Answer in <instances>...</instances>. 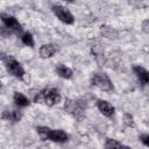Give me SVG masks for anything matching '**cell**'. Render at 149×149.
Listing matches in <instances>:
<instances>
[{
	"label": "cell",
	"instance_id": "1",
	"mask_svg": "<svg viewBox=\"0 0 149 149\" xmlns=\"http://www.w3.org/2000/svg\"><path fill=\"white\" fill-rule=\"evenodd\" d=\"M62 100L61 93L55 87H45L42 91L37 93V95L34 98L35 102L38 104H47L48 106H54L59 104Z\"/></svg>",
	"mask_w": 149,
	"mask_h": 149
},
{
	"label": "cell",
	"instance_id": "2",
	"mask_svg": "<svg viewBox=\"0 0 149 149\" xmlns=\"http://www.w3.org/2000/svg\"><path fill=\"white\" fill-rule=\"evenodd\" d=\"M2 62L5 63V66H6L7 71L12 76H14L15 78L21 79V80L24 79V77H26L27 73H26L22 64L19 61H16L13 56H7V57L2 56Z\"/></svg>",
	"mask_w": 149,
	"mask_h": 149
},
{
	"label": "cell",
	"instance_id": "3",
	"mask_svg": "<svg viewBox=\"0 0 149 149\" xmlns=\"http://www.w3.org/2000/svg\"><path fill=\"white\" fill-rule=\"evenodd\" d=\"M91 85L98 87L101 91H106V92H109V91L114 90V85H113L112 80L109 79V77L106 73H100V72L92 73Z\"/></svg>",
	"mask_w": 149,
	"mask_h": 149
},
{
	"label": "cell",
	"instance_id": "4",
	"mask_svg": "<svg viewBox=\"0 0 149 149\" xmlns=\"http://www.w3.org/2000/svg\"><path fill=\"white\" fill-rule=\"evenodd\" d=\"M51 10L61 22H63L65 24H72L74 22V16L69 10V8H66L62 5H52Z\"/></svg>",
	"mask_w": 149,
	"mask_h": 149
},
{
	"label": "cell",
	"instance_id": "5",
	"mask_svg": "<svg viewBox=\"0 0 149 149\" xmlns=\"http://www.w3.org/2000/svg\"><path fill=\"white\" fill-rule=\"evenodd\" d=\"M0 17H1V22H2V24H3L2 28L6 29L9 34H12V33L19 34V33L22 31V26H21V23L16 20V17H14V16H12V15H8V14H5V13H2V14L0 15Z\"/></svg>",
	"mask_w": 149,
	"mask_h": 149
},
{
	"label": "cell",
	"instance_id": "6",
	"mask_svg": "<svg viewBox=\"0 0 149 149\" xmlns=\"http://www.w3.org/2000/svg\"><path fill=\"white\" fill-rule=\"evenodd\" d=\"M64 108L69 113H71L73 116H76L77 119H80L84 114L85 105H83V102L80 100H66Z\"/></svg>",
	"mask_w": 149,
	"mask_h": 149
},
{
	"label": "cell",
	"instance_id": "7",
	"mask_svg": "<svg viewBox=\"0 0 149 149\" xmlns=\"http://www.w3.org/2000/svg\"><path fill=\"white\" fill-rule=\"evenodd\" d=\"M97 107L99 109V112L105 115L106 118H112L114 115V112H115V108L112 104H109L107 100H104V99H98L97 100Z\"/></svg>",
	"mask_w": 149,
	"mask_h": 149
},
{
	"label": "cell",
	"instance_id": "8",
	"mask_svg": "<svg viewBox=\"0 0 149 149\" xmlns=\"http://www.w3.org/2000/svg\"><path fill=\"white\" fill-rule=\"evenodd\" d=\"M133 71L142 85H149V71L141 65H134Z\"/></svg>",
	"mask_w": 149,
	"mask_h": 149
},
{
	"label": "cell",
	"instance_id": "9",
	"mask_svg": "<svg viewBox=\"0 0 149 149\" xmlns=\"http://www.w3.org/2000/svg\"><path fill=\"white\" fill-rule=\"evenodd\" d=\"M57 51V48L55 44L48 43V44H43L38 49V54L41 56V58H50L52 57Z\"/></svg>",
	"mask_w": 149,
	"mask_h": 149
},
{
	"label": "cell",
	"instance_id": "10",
	"mask_svg": "<svg viewBox=\"0 0 149 149\" xmlns=\"http://www.w3.org/2000/svg\"><path fill=\"white\" fill-rule=\"evenodd\" d=\"M69 140V135L62 130V129H51L50 133V141L56 142V143H64L68 142Z\"/></svg>",
	"mask_w": 149,
	"mask_h": 149
},
{
	"label": "cell",
	"instance_id": "11",
	"mask_svg": "<svg viewBox=\"0 0 149 149\" xmlns=\"http://www.w3.org/2000/svg\"><path fill=\"white\" fill-rule=\"evenodd\" d=\"M1 116H2L3 120H8V121H12V122H17V121L21 120L22 113L20 111H17V109H9V108H7V109H3Z\"/></svg>",
	"mask_w": 149,
	"mask_h": 149
},
{
	"label": "cell",
	"instance_id": "12",
	"mask_svg": "<svg viewBox=\"0 0 149 149\" xmlns=\"http://www.w3.org/2000/svg\"><path fill=\"white\" fill-rule=\"evenodd\" d=\"M13 101H14V104L19 108H24V107H28L30 105L29 99L23 93H21V92H14V94H13Z\"/></svg>",
	"mask_w": 149,
	"mask_h": 149
},
{
	"label": "cell",
	"instance_id": "13",
	"mask_svg": "<svg viewBox=\"0 0 149 149\" xmlns=\"http://www.w3.org/2000/svg\"><path fill=\"white\" fill-rule=\"evenodd\" d=\"M56 72L61 78H64V79H71L73 76L72 70L64 64H58L56 66Z\"/></svg>",
	"mask_w": 149,
	"mask_h": 149
},
{
	"label": "cell",
	"instance_id": "14",
	"mask_svg": "<svg viewBox=\"0 0 149 149\" xmlns=\"http://www.w3.org/2000/svg\"><path fill=\"white\" fill-rule=\"evenodd\" d=\"M36 132L40 136V139L42 141H47V140H50V133H51V129L47 126H38L36 128Z\"/></svg>",
	"mask_w": 149,
	"mask_h": 149
},
{
	"label": "cell",
	"instance_id": "15",
	"mask_svg": "<svg viewBox=\"0 0 149 149\" xmlns=\"http://www.w3.org/2000/svg\"><path fill=\"white\" fill-rule=\"evenodd\" d=\"M100 31H101L102 36H105L107 38H115L116 37V34H118L112 27L106 26V24H104V26L100 27Z\"/></svg>",
	"mask_w": 149,
	"mask_h": 149
},
{
	"label": "cell",
	"instance_id": "16",
	"mask_svg": "<svg viewBox=\"0 0 149 149\" xmlns=\"http://www.w3.org/2000/svg\"><path fill=\"white\" fill-rule=\"evenodd\" d=\"M21 42H22L24 45L29 47V48H34V45H35L34 37H33L31 33H29V31H26V33H23V34L21 35Z\"/></svg>",
	"mask_w": 149,
	"mask_h": 149
},
{
	"label": "cell",
	"instance_id": "17",
	"mask_svg": "<svg viewBox=\"0 0 149 149\" xmlns=\"http://www.w3.org/2000/svg\"><path fill=\"white\" fill-rule=\"evenodd\" d=\"M122 147L123 146L115 139H106L105 144H104L105 149H122Z\"/></svg>",
	"mask_w": 149,
	"mask_h": 149
},
{
	"label": "cell",
	"instance_id": "18",
	"mask_svg": "<svg viewBox=\"0 0 149 149\" xmlns=\"http://www.w3.org/2000/svg\"><path fill=\"white\" fill-rule=\"evenodd\" d=\"M122 120H123V125L126 127H129V128H134L135 127V121H134V118H133V115L130 113H125Z\"/></svg>",
	"mask_w": 149,
	"mask_h": 149
},
{
	"label": "cell",
	"instance_id": "19",
	"mask_svg": "<svg viewBox=\"0 0 149 149\" xmlns=\"http://www.w3.org/2000/svg\"><path fill=\"white\" fill-rule=\"evenodd\" d=\"M140 141L146 146V147H149V134H143L140 136Z\"/></svg>",
	"mask_w": 149,
	"mask_h": 149
},
{
	"label": "cell",
	"instance_id": "20",
	"mask_svg": "<svg viewBox=\"0 0 149 149\" xmlns=\"http://www.w3.org/2000/svg\"><path fill=\"white\" fill-rule=\"evenodd\" d=\"M142 30H143L144 33L149 34V19H147V20H144V21L142 22Z\"/></svg>",
	"mask_w": 149,
	"mask_h": 149
},
{
	"label": "cell",
	"instance_id": "21",
	"mask_svg": "<svg viewBox=\"0 0 149 149\" xmlns=\"http://www.w3.org/2000/svg\"><path fill=\"white\" fill-rule=\"evenodd\" d=\"M122 149H132V148H129V147H127V146H123Z\"/></svg>",
	"mask_w": 149,
	"mask_h": 149
}]
</instances>
